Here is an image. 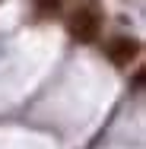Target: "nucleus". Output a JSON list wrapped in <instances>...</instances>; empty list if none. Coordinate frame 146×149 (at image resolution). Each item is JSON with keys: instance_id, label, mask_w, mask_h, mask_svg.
Listing matches in <instances>:
<instances>
[{"instance_id": "f03ea898", "label": "nucleus", "mask_w": 146, "mask_h": 149, "mask_svg": "<svg viewBox=\"0 0 146 149\" xmlns=\"http://www.w3.org/2000/svg\"><path fill=\"white\" fill-rule=\"evenodd\" d=\"M137 54H140V41H133V38H115L111 48H108V57L117 67H127Z\"/></svg>"}, {"instance_id": "7ed1b4c3", "label": "nucleus", "mask_w": 146, "mask_h": 149, "mask_svg": "<svg viewBox=\"0 0 146 149\" xmlns=\"http://www.w3.org/2000/svg\"><path fill=\"white\" fill-rule=\"evenodd\" d=\"M64 6V0H38V10H45V13H51V10H60Z\"/></svg>"}, {"instance_id": "f257e3e1", "label": "nucleus", "mask_w": 146, "mask_h": 149, "mask_svg": "<svg viewBox=\"0 0 146 149\" xmlns=\"http://www.w3.org/2000/svg\"><path fill=\"white\" fill-rule=\"evenodd\" d=\"M67 26H70V35H73V38H80V41H95L98 32H102V13H98L95 3H83L80 10H73V16H70Z\"/></svg>"}]
</instances>
